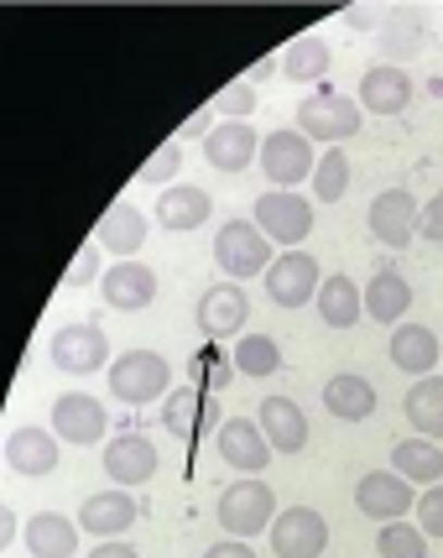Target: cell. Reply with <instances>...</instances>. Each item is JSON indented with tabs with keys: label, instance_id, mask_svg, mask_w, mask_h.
Masks as SVG:
<instances>
[{
	"label": "cell",
	"instance_id": "cell-1",
	"mask_svg": "<svg viewBox=\"0 0 443 558\" xmlns=\"http://www.w3.org/2000/svg\"><path fill=\"white\" fill-rule=\"evenodd\" d=\"M104 376H110V391L121 397L125 408H147V402H168L173 397V365L162 361L157 350H121Z\"/></svg>",
	"mask_w": 443,
	"mask_h": 558
},
{
	"label": "cell",
	"instance_id": "cell-2",
	"mask_svg": "<svg viewBox=\"0 0 443 558\" xmlns=\"http://www.w3.org/2000/svg\"><path fill=\"white\" fill-rule=\"evenodd\" d=\"M276 262V245L261 235L256 219H230L214 235V267L224 271V282H246V277H267Z\"/></svg>",
	"mask_w": 443,
	"mask_h": 558
},
{
	"label": "cell",
	"instance_id": "cell-3",
	"mask_svg": "<svg viewBox=\"0 0 443 558\" xmlns=\"http://www.w3.org/2000/svg\"><path fill=\"white\" fill-rule=\"evenodd\" d=\"M360 125H366L360 99L340 95V89H313V95L297 105V131H303L308 142H323V151L349 142V136H360Z\"/></svg>",
	"mask_w": 443,
	"mask_h": 558
},
{
	"label": "cell",
	"instance_id": "cell-4",
	"mask_svg": "<svg viewBox=\"0 0 443 558\" xmlns=\"http://www.w3.org/2000/svg\"><path fill=\"white\" fill-rule=\"evenodd\" d=\"M214 517H220L224 537H241V543H250L256 533H271V522H276V490H271L267 481L246 475V481H235V486L220 490V507H214Z\"/></svg>",
	"mask_w": 443,
	"mask_h": 558
},
{
	"label": "cell",
	"instance_id": "cell-5",
	"mask_svg": "<svg viewBox=\"0 0 443 558\" xmlns=\"http://www.w3.org/2000/svg\"><path fill=\"white\" fill-rule=\"evenodd\" d=\"M250 219L261 225V235H267L271 245H282V251H303V241L313 235V198L267 189V194L250 204Z\"/></svg>",
	"mask_w": 443,
	"mask_h": 558
},
{
	"label": "cell",
	"instance_id": "cell-6",
	"mask_svg": "<svg viewBox=\"0 0 443 558\" xmlns=\"http://www.w3.org/2000/svg\"><path fill=\"white\" fill-rule=\"evenodd\" d=\"M313 168H319V151L313 142L303 136V131H271L261 136V172H267L271 189H282V194H297V183H313Z\"/></svg>",
	"mask_w": 443,
	"mask_h": 558
},
{
	"label": "cell",
	"instance_id": "cell-7",
	"mask_svg": "<svg viewBox=\"0 0 443 558\" xmlns=\"http://www.w3.org/2000/svg\"><path fill=\"white\" fill-rule=\"evenodd\" d=\"M48 361L63 371V376H95V371H110V335L99 324H63L52 329L48 340Z\"/></svg>",
	"mask_w": 443,
	"mask_h": 558
},
{
	"label": "cell",
	"instance_id": "cell-8",
	"mask_svg": "<svg viewBox=\"0 0 443 558\" xmlns=\"http://www.w3.org/2000/svg\"><path fill=\"white\" fill-rule=\"evenodd\" d=\"M261 282H267V298L276 303V308H303V303H313V298H319L323 271H319V262H313L308 251H282Z\"/></svg>",
	"mask_w": 443,
	"mask_h": 558
},
{
	"label": "cell",
	"instance_id": "cell-9",
	"mask_svg": "<svg viewBox=\"0 0 443 558\" xmlns=\"http://www.w3.org/2000/svg\"><path fill=\"white\" fill-rule=\"evenodd\" d=\"M267 537L276 558H319L329 548V522L313 507H287V511H276Z\"/></svg>",
	"mask_w": 443,
	"mask_h": 558
},
{
	"label": "cell",
	"instance_id": "cell-10",
	"mask_svg": "<svg viewBox=\"0 0 443 558\" xmlns=\"http://www.w3.org/2000/svg\"><path fill=\"white\" fill-rule=\"evenodd\" d=\"M52 434L63 438V444H78V449H89L99 438L110 434V413H104V402L89 397V391H63L58 402H52Z\"/></svg>",
	"mask_w": 443,
	"mask_h": 558
},
{
	"label": "cell",
	"instance_id": "cell-11",
	"mask_svg": "<svg viewBox=\"0 0 443 558\" xmlns=\"http://www.w3.org/2000/svg\"><path fill=\"white\" fill-rule=\"evenodd\" d=\"M157 444H151L147 434H136V428H125V434H115L110 444H104V475H110V486L121 490H136L147 486L151 475H157Z\"/></svg>",
	"mask_w": 443,
	"mask_h": 558
},
{
	"label": "cell",
	"instance_id": "cell-12",
	"mask_svg": "<svg viewBox=\"0 0 443 558\" xmlns=\"http://www.w3.org/2000/svg\"><path fill=\"white\" fill-rule=\"evenodd\" d=\"M246 318H250V298L241 282L204 288V298H198V329H204V340H235V335H246Z\"/></svg>",
	"mask_w": 443,
	"mask_h": 558
},
{
	"label": "cell",
	"instance_id": "cell-13",
	"mask_svg": "<svg viewBox=\"0 0 443 558\" xmlns=\"http://www.w3.org/2000/svg\"><path fill=\"white\" fill-rule=\"evenodd\" d=\"M418 215H422V204L407 194V189H386V194L370 198L366 225L381 245L402 251V245H413V235H418Z\"/></svg>",
	"mask_w": 443,
	"mask_h": 558
},
{
	"label": "cell",
	"instance_id": "cell-14",
	"mask_svg": "<svg viewBox=\"0 0 443 558\" xmlns=\"http://www.w3.org/2000/svg\"><path fill=\"white\" fill-rule=\"evenodd\" d=\"M214 444H220V460L230 464V470H241V475H261L271 464V454H276L256 417H224Z\"/></svg>",
	"mask_w": 443,
	"mask_h": 558
},
{
	"label": "cell",
	"instance_id": "cell-15",
	"mask_svg": "<svg viewBox=\"0 0 443 558\" xmlns=\"http://www.w3.org/2000/svg\"><path fill=\"white\" fill-rule=\"evenodd\" d=\"M355 507H360V517H370V522H402L407 511H413V481H402L396 470H370V475H360V486H355Z\"/></svg>",
	"mask_w": 443,
	"mask_h": 558
},
{
	"label": "cell",
	"instance_id": "cell-16",
	"mask_svg": "<svg viewBox=\"0 0 443 558\" xmlns=\"http://www.w3.org/2000/svg\"><path fill=\"white\" fill-rule=\"evenodd\" d=\"M413 95H418V84H413V73L402 69V63H376V69H366L360 73V89H355L360 110H370V116H402V110L413 105Z\"/></svg>",
	"mask_w": 443,
	"mask_h": 558
},
{
	"label": "cell",
	"instance_id": "cell-17",
	"mask_svg": "<svg viewBox=\"0 0 443 558\" xmlns=\"http://www.w3.org/2000/svg\"><path fill=\"white\" fill-rule=\"evenodd\" d=\"M58 444H63V438L52 434V428L22 423L16 434L5 438V464H11V475H22V481H48L52 470H58Z\"/></svg>",
	"mask_w": 443,
	"mask_h": 558
},
{
	"label": "cell",
	"instance_id": "cell-18",
	"mask_svg": "<svg viewBox=\"0 0 443 558\" xmlns=\"http://www.w3.org/2000/svg\"><path fill=\"white\" fill-rule=\"evenodd\" d=\"M224 413L220 402L209 397V387H173V397L162 402V428L173 438H198L209 428H220Z\"/></svg>",
	"mask_w": 443,
	"mask_h": 558
},
{
	"label": "cell",
	"instance_id": "cell-19",
	"mask_svg": "<svg viewBox=\"0 0 443 558\" xmlns=\"http://www.w3.org/2000/svg\"><path fill=\"white\" fill-rule=\"evenodd\" d=\"M204 162L214 172H246L250 162H261V136L250 121H220L204 136Z\"/></svg>",
	"mask_w": 443,
	"mask_h": 558
},
{
	"label": "cell",
	"instance_id": "cell-20",
	"mask_svg": "<svg viewBox=\"0 0 443 558\" xmlns=\"http://www.w3.org/2000/svg\"><path fill=\"white\" fill-rule=\"evenodd\" d=\"M99 292H104V308L141 314V308H151V298H157V271L147 262H115V267H104V277H99Z\"/></svg>",
	"mask_w": 443,
	"mask_h": 558
},
{
	"label": "cell",
	"instance_id": "cell-21",
	"mask_svg": "<svg viewBox=\"0 0 443 558\" xmlns=\"http://www.w3.org/2000/svg\"><path fill=\"white\" fill-rule=\"evenodd\" d=\"M157 225L162 230H173V235H188V230H204L209 215H214V194L209 189H198V183H173V189H162L157 194Z\"/></svg>",
	"mask_w": 443,
	"mask_h": 558
},
{
	"label": "cell",
	"instance_id": "cell-22",
	"mask_svg": "<svg viewBox=\"0 0 443 558\" xmlns=\"http://www.w3.org/2000/svg\"><path fill=\"white\" fill-rule=\"evenodd\" d=\"M136 517H141L136 496H131V490H121V486H110V490L84 496V507H78V527H84V533H95L99 543H104V537H121Z\"/></svg>",
	"mask_w": 443,
	"mask_h": 558
},
{
	"label": "cell",
	"instance_id": "cell-23",
	"mask_svg": "<svg viewBox=\"0 0 443 558\" xmlns=\"http://www.w3.org/2000/svg\"><path fill=\"white\" fill-rule=\"evenodd\" d=\"M95 241L104 245L115 262H136V251L147 245V215H141L136 204L115 198V204L104 209V219L95 225Z\"/></svg>",
	"mask_w": 443,
	"mask_h": 558
},
{
	"label": "cell",
	"instance_id": "cell-24",
	"mask_svg": "<svg viewBox=\"0 0 443 558\" xmlns=\"http://www.w3.org/2000/svg\"><path fill=\"white\" fill-rule=\"evenodd\" d=\"M392 365H396V371H407L413 381L433 376V371L443 365L439 335H433L428 324H396V329H392Z\"/></svg>",
	"mask_w": 443,
	"mask_h": 558
},
{
	"label": "cell",
	"instance_id": "cell-25",
	"mask_svg": "<svg viewBox=\"0 0 443 558\" xmlns=\"http://www.w3.org/2000/svg\"><path fill=\"white\" fill-rule=\"evenodd\" d=\"M256 423H261V434L271 438L276 454H303L308 449V413L297 408L293 397H267Z\"/></svg>",
	"mask_w": 443,
	"mask_h": 558
},
{
	"label": "cell",
	"instance_id": "cell-26",
	"mask_svg": "<svg viewBox=\"0 0 443 558\" xmlns=\"http://www.w3.org/2000/svg\"><path fill=\"white\" fill-rule=\"evenodd\" d=\"M323 408H329V417H340V423H366V417H376L381 397H376V387H370L366 376L340 371V376L323 381Z\"/></svg>",
	"mask_w": 443,
	"mask_h": 558
},
{
	"label": "cell",
	"instance_id": "cell-27",
	"mask_svg": "<svg viewBox=\"0 0 443 558\" xmlns=\"http://www.w3.org/2000/svg\"><path fill=\"white\" fill-rule=\"evenodd\" d=\"M22 543L32 558H74L78 554V522L63 517V511H37V517H26Z\"/></svg>",
	"mask_w": 443,
	"mask_h": 558
},
{
	"label": "cell",
	"instance_id": "cell-28",
	"mask_svg": "<svg viewBox=\"0 0 443 558\" xmlns=\"http://www.w3.org/2000/svg\"><path fill=\"white\" fill-rule=\"evenodd\" d=\"M313 308H319V318L329 329H355L366 318V288L355 277H345V271H334V277H323Z\"/></svg>",
	"mask_w": 443,
	"mask_h": 558
},
{
	"label": "cell",
	"instance_id": "cell-29",
	"mask_svg": "<svg viewBox=\"0 0 443 558\" xmlns=\"http://www.w3.org/2000/svg\"><path fill=\"white\" fill-rule=\"evenodd\" d=\"M407 308H413V282H407L396 267H381L366 282V318H376V324H392V329H396V324L407 318Z\"/></svg>",
	"mask_w": 443,
	"mask_h": 558
},
{
	"label": "cell",
	"instance_id": "cell-30",
	"mask_svg": "<svg viewBox=\"0 0 443 558\" xmlns=\"http://www.w3.org/2000/svg\"><path fill=\"white\" fill-rule=\"evenodd\" d=\"M329 63H334V52H329V43H323L319 32L293 37V43L282 48V58H276V69L287 73L293 84H323V78H329Z\"/></svg>",
	"mask_w": 443,
	"mask_h": 558
},
{
	"label": "cell",
	"instance_id": "cell-31",
	"mask_svg": "<svg viewBox=\"0 0 443 558\" xmlns=\"http://www.w3.org/2000/svg\"><path fill=\"white\" fill-rule=\"evenodd\" d=\"M392 470L402 481H413V486H439L443 481V449L433 438H402L392 449Z\"/></svg>",
	"mask_w": 443,
	"mask_h": 558
},
{
	"label": "cell",
	"instance_id": "cell-32",
	"mask_svg": "<svg viewBox=\"0 0 443 558\" xmlns=\"http://www.w3.org/2000/svg\"><path fill=\"white\" fill-rule=\"evenodd\" d=\"M402 413L413 423V434L418 438H443V376H422L413 381V391L402 397Z\"/></svg>",
	"mask_w": 443,
	"mask_h": 558
},
{
	"label": "cell",
	"instance_id": "cell-33",
	"mask_svg": "<svg viewBox=\"0 0 443 558\" xmlns=\"http://www.w3.org/2000/svg\"><path fill=\"white\" fill-rule=\"evenodd\" d=\"M230 365H235V376H250V381L276 376L282 371V344L271 340V335H241L235 350H230Z\"/></svg>",
	"mask_w": 443,
	"mask_h": 558
},
{
	"label": "cell",
	"instance_id": "cell-34",
	"mask_svg": "<svg viewBox=\"0 0 443 558\" xmlns=\"http://www.w3.org/2000/svg\"><path fill=\"white\" fill-rule=\"evenodd\" d=\"M349 194V157L345 146H329L319 157V168H313V198L319 204H340Z\"/></svg>",
	"mask_w": 443,
	"mask_h": 558
},
{
	"label": "cell",
	"instance_id": "cell-35",
	"mask_svg": "<svg viewBox=\"0 0 443 558\" xmlns=\"http://www.w3.org/2000/svg\"><path fill=\"white\" fill-rule=\"evenodd\" d=\"M376 558H428V533L418 522H386L376 533Z\"/></svg>",
	"mask_w": 443,
	"mask_h": 558
},
{
	"label": "cell",
	"instance_id": "cell-36",
	"mask_svg": "<svg viewBox=\"0 0 443 558\" xmlns=\"http://www.w3.org/2000/svg\"><path fill=\"white\" fill-rule=\"evenodd\" d=\"M177 172H183V146L177 142H162L157 151H151L147 162H141V172H136V183H151V189H173L177 183Z\"/></svg>",
	"mask_w": 443,
	"mask_h": 558
},
{
	"label": "cell",
	"instance_id": "cell-37",
	"mask_svg": "<svg viewBox=\"0 0 443 558\" xmlns=\"http://www.w3.org/2000/svg\"><path fill=\"white\" fill-rule=\"evenodd\" d=\"M209 105H214V116H224V121H250V110H256L261 99H256V84H250V78H235V84H224Z\"/></svg>",
	"mask_w": 443,
	"mask_h": 558
},
{
	"label": "cell",
	"instance_id": "cell-38",
	"mask_svg": "<svg viewBox=\"0 0 443 558\" xmlns=\"http://www.w3.org/2000/svg\"><path fill=\"white\" fill-rule=\"evenodd\" d=\"M99 277H104V245L84 241V245H78V256H74V267L63 271V292L89 288V282H99Z\"/></svg>",
	"mask_w": 443,
	"mask_h": 558
},
{
	"label": "cell",
	"instance_id": "cell-39",
	"mask_svg": "<svg viewBox=\"0 0 443 558\" xmlns=\"http://www.w3.org/2000/svg\"><path fill=\"white\" fill-rule=\"evenodd\" d=\"M418 48L422 43V26L418 16H407V11H396V16H386V58H402V48Z\"/></svg>",
	"mask_w": 443,
	"mask_h": 558
},
{
	"label": "cell",
	"instance_id": "cell-40",
	"mask_svg": "<svg viewBox=\"0 0 443 558\" xmlns=\"http://www.w3.org/2000/svg\"><path fill=\"white\" fill-rule=\"evenodd\" d=\"M418 527L428 537H443V481L418 496Z\"/></svg>",
	"mask_w": 443,
	"mask_h": 558
},
{
	"label": "cell",
	"instance_id": "cell-41",
	"mask_svg": "<svg viewBox=\"0 0 443 558\" xmlns=\"http://www.w3.org/2000/svg\"><path fill=\"white\" fill-rule=\"evenodd\" d=\"M418 235H422V241H433V245H443V194H433L428 204H422Z\"/></svg>",
	"mask_w": 443,
	"mask_h": 558
},
{
	"label": "cell",
	"instance_id": "cell-42",
	"mask_svg": "<svg viewBox=\"0 0 443 558\" xmlns=\"http://www.w3.org/2000/svg\"><path fill=\"white\" fill-rule=\"evenodd\" d=\"M204 558H256V548H250V543H241V537H224V543H209V548H204Z\"/></svg>",
	"mask_w": 443,
	"mask_h": 558
},
{
	"label": "cell",
	"instance_id": "cell-43",
	"mask_svg": "<svg viewBox=\"0 0 443 558\" xmlns=\"http://www.w3.org/2000/svg\"><path fill=\"white\" fill-rule=\"evenodd\" d=\"M209 131H214V105H209V110H198V116H188L173 142H183V136H209Z\"/></svg>",
	"mask_w": 443,
	"mask_h": 558
},
{
	"label": "cell",
	"instance_id": "cell-44",
	"mask_svg": "<svg viewBox=\"0 0 443 558\" xmlns=\"http://www.w3.org/2000/svg\"><path fill=\"white\" fill-rule=\"evenodd\" d=\"M345 22L355 26V32H376V26L386 22V16H376L370 5H349V11H345Z\"/></svg>",
	"mask_w": 443,
	"mask_h": 558
},
{
	"label": "cell",
	"instance_id": "cell-45",
	"mask_svg": "<svg viewBox=\"0 0 443 558\" xmlns=\"http://www.w3.org/2000/svg\"><path fill=\"white\" fill-rule=\"evenodd\" d=\"M84 558H141V554H136L131 543H121V537H104L95 554H84Z\"/></svg>",
	"mask_w": 443,
	"mask_h": 558
},
{
	"label": "cell",
	"instance_id": "cell-46",
	"mask_svg": "<svg viewBox=\"0 0 443 558\" xmlns=\"http://www.w3.org/2000/svg\"><path fill=\"white\" fill-rule=\"evenodd\" d=\"M11 537H16V511H11V507H0V548H5Z\"/></svg>",
	"mask_w": 443,
	"mask_h": 558
}]
</instances>
